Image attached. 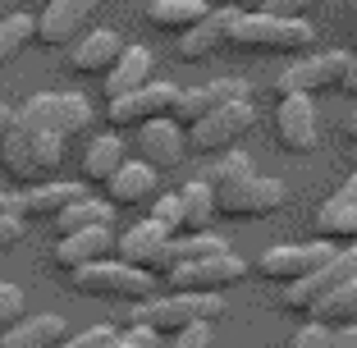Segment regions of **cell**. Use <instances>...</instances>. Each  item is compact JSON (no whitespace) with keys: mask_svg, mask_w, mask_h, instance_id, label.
Masks as SVG:
<instances>
[{"mask_svg":"<svg viewBox=\"0 0 357 348\" xmlns=\"http://www.w3.org/2000/svg\"><path fill=\"white\" fill-rule=\"evenodd\" d=\"M225 298L220 294H169V298H142L128 307V326H147L156 335H178L188 326H211L220 321Z\"/></svg>","mask_w":357,"mask_h":348,"instance_id":"obj_1","label":"cell"},{"mask_svg":"<svg viewBox=\"0 0 357 348\" xmlns=\"http://www.w3.org/2000/svg\"><path fill=\"white\" fill-rule=\"evenodd\" d=\"M64 142L60 133H37V128H19L14 124L0 142V165L10 169V179L19 183H42L55 165L64 160Z\"/></svg>","mask_w":357,"mask_h":348,"instance_id":"obj_2","label":"cell"},{"mask_svg":"<svg viewBox=\"0 0 357 348\" xmlns=\"http://www.w3.org/2000/svg\"><path fill=\"white\" fill-rule=\"evenodd\" d=\"M316 42L312 23L303 19H280V14H243L234 19L229 28V46H238V51H307V46Z\"/></svg>","mask_w":357,"mask_h":348,"instance_id":"obj_3","label":"cell"},{"mask_svg":"<svg viewBox=\"0 0 357 348\" xmlns=\"http://www.w3.org/2000/svg\"><path fill=\"white\" fill-rule=\"evenodd\" d=\"M69 285L78 294H92V298H128V303H142L156 289V275L142 271V266L119 262V257H101V262H87L78 271H69Z\"/></svg>","mask_w":357,"mask_h":348,"instance_id":"obj_4","label":"cell"},{"mask_svg":"<svg viewBox=\"0 0 357 348\" xmlns=\"http://www.w3.org/2000/svg\"><path fill=\"white\" fill-rule=\"evenodd\" d=\"M14 115H19L14 119L19 128L60 133V137H74L92 124V106H87V96H78V92H42V96H32V101H23Z\"/></svg>","mask_w":357,"mask_h":348,"instance_id":"obj_5","label":"cell"},{"mask_svg":"<svg viewBox=\"0 0 357 348\" xmlns=\"http://www.w3.org/2000/svg\"><path fill=\"white\" fill-rule=\"evenodd\" d=\"M252 124H257L252 96H248V101H229V106L202 115L197 124H188V151H197V156H220V151H229Z\"/></svg>","mask_w":357,"mask_h":348,"instance_id":"obj_6","label":"cell"},{"mask_svg":"<svg viewBox=\"0 0 357 348\" xmlns=\"http://www.w3.org/2000/svg\"><path fill=\"white\" fill-rule=\"evenodd\" d=\"M353 275H357V243H348V248H335V257H330L326 266L307 271L303 280H289V285H284V307L307 317L330 289H339L344 280H353Z\"/></svg>","mask_w":357,"mask_h":348,"instance_id":"obj_7","label":"cell"},{"mask_svg":"<svg viewBox=\"0 0 357 348\" xmlns=\"http://www.w3.org/2000/svg\"><path fill=\"white\" fill-rule=\"evenodd\" d=\"M248 275V262H238L234 252H215V257H202V262H183L174 271H165V280L174 294H225L234 289Z\"/></svg>","mask_w":357,"mask_h":348,"instance_id":"obj_8","label":"cell"},{"mask_svg":"<svg viewBox=\"0 0 357 348\" xmlns=\"http://www.w3.org/2000/svg\"><path fill=\"white\" fill-rule=\"evenodd\" d=\"M284 202H289V188H284L280 179L252 174V179L215 192V215H229V220H261V215H275Z\"/></svg>","mask_w":357,"mask_h":348,"instance_id":"obj_9","label":"cell"},{"mask_svg":"<svg viewBox=\"0 0 357 348\" xmlns=\"http://www.w3.org/2000/svg\"><path fill=\"white\" fill-rule=\"evenodd\" d=\"M174 96H178L174 83H160V78H151V83L133 87V92H124V96H110V106H105V124H115V128H137V124H147V119H160V115H169Z\"/></svg>","mask_w":357,"mask_h":348,"instance_id":"obj_10","label":"cell"},{"mask_svg":"<svg viewBox=\"0 0 357 348\" xmlns=\"http://www.w3.org/2000/svg\"><path fill=\"white\" fill-rule=\"evenodd\" d=\"M348 55L353 51H316V55H303V60H294L289 69H284L280 78H275V92L289 96V92H326V87H339V78H344L348 69Z\"/></svg>","mask_w":357,"mask_h":348,"instance_id":"obj_11","label":"cell"},{"mask_svg":"<svg viewBox=\"0 0 357 348\" xmlns=\"http://www.w3.org/2000/svg\"><path fill=\"white\" fill-rule=\"evenodd\" d=\"M335 257V243H284V248H271V252L257 257V275L261 280H275V285H289V280H303L307 271L326 266Z\"/></svg>","mask_w":357,"mask_h":348,"instance_id":"obj_12","label":"cell"},{"mask_svg":"<svg viewBox=\"0 0 357 348\" xmlns=\"http://www.w3.org/2000/svg\"><path fill=\"white\" fill-rule=\"evenodd\" d=\"M275 142L294 156H307L316 151L321 133H316V106L307 92H289L280 96V110H275Z\"/></svg>","mask_w":357,"mask_h":348,"instance_id":"obj_13","label":"cell"},{"mask_svg":"<svg viewBox=\"0 0 357 348\" xmlns=\"http://www.w3.org/2000/svg\"><path fill=\"white\" fill-rule=\"evenodd\" d=\"M229 101H248V83L243 78H215V83H202V87H178L174 106H169V119L188 128L202 115L229 106Z\"/></svg>","mask_w":357,"mask_h":348,"instance_id":"obj_14","label":"cell"},{"mask_svg":"<svg viewBox=\"0 0 357 348\" xmlns=\"http://www.w3.org/2000/svg\"><path fill=\"white\" fill-rule=\"evenodd\" d=\"M234 19H238V5H215V10H206L192 28L178 32V60H206L211 51H220V46H229V28Z\"/></svg>","mask_w":357,"mask_h":348,"instance_id":"obj_15","label":"cell"},{"mask_svg":"<svg viewBox=\"0 0 357 348\" xmlns=\"http://www.w3.org/2000/svg\"><path fill=\"white\" fill-rule=\"evenodd\" d=\"M92 10H96V0H51L37 14V42L42 46H74L83 37Z\"/></svg>","mask_w":357,"mask_h":348,"instance_id":"obj_16","label":"cell"},{"mask_svg":"<svg viewBox=\"0 0 357 348\" xmlns=\"http://www.w3.org/2000/svg\"><path fill=\"white\" fill-rule=\"evenodd\" d=\"M137 151H142V160L156 165V169L178 165L183 151H188V133H183V124H174L169 115L147 119V124H137Z\"/></svg>","mask_w":357,"mask_h":348,"instance_id":"obj_17","label":"cell"},{"mask_svg":"<svg viewBox=\"0 0 357 348\" xmlns=\"http://www.w3.org/2000/svg\"><path fill=\"white\" fill-rule=\"evenodd\" d=\"M169 239H174V234L147 215V220L128 225L124 234H115V257L128 262V266H142V271H156V257H160V248H165Z\"/></svg>","mask_w":357,"mask_h":348,"instance_id":"obj_18","label":"cell"},{"mask_svg":"<svg viewBox=\"0 0 357 348\" xmlns=\"http://www.w3.org/2000/svg\"><path fill=\"white\" fill-rule=\"evenodd\" d=\"M119 51H124V37L115 28H92L69 46V69L74 74H105L119 60Z\"/></svg>","mask_w":357,"mask_h":348,"instance_id":"obj_19","label":"cell"},{"mask_svg":"<svg viewBox=\"0 0 357 348\" xmlns=\"http://www.w3.org/2000/svg\"><path fill=\"white\" fill-rule=\"evenodd\" d=\"M110 252H115V234H110V225L60 234V243H55V262H60L64 271H78V266L101 262V257H110Z\"/></svg>","mask_w":357,"mask_h":348,"instance_id":"obj_20","label":"cell"},{"mask_svg":"<svg viewBox=\"0 0 357 348\" xmlns=\"http://www.w3.org/2000/svg\"><path fill=\"white\" fill-rule=\"evenodd\" d=\"M105 192L115 206H142V202L156 197V165L147 160H124V165L105 179Z\"/></svg>","mask_w":357,"mask_h":348,"instance_id":"obj_21","label":"cell"},{"mask_svg":"<svg viewBox=\"0 0 357 348\" xmlns=\"http://www.w3.org/2000/svg\"><path fill=\"white\" fill-rule=\"evenodd\" d=\"M83 183H51V179H42V183H32L28 192H19V220H42V215H60L69 202H78L83 197Z\"/></svg>","mask_w":357,"mask_h":348,"instance_id":"obj_22","label":"cell"},{"mask_svg":"<svg viewBox=\"0 0 357 348\" xmlns=\"http://www.w3.org/2000/svg\"><path fill=\"white\" fill-rule=\"evenodd\" d=\"M215 252H229V243L220 239V234H174V239L160 248V257H156V271L151 275H165V271H174V266H183V262H202V257H215Z\"/></svg>","mask_w":357,"mask_h":348,"instance_id":"obj_23","label":"cell"},{"mask_svg":"<svg viewBox=\"0 0 357 348\" xmlns=\"http://www.w3.org/2000/svg\"><path fill=\"white\" fill-rule=\"evenodd\" d=\"M64 335H69V326H64L60 317L37 312V317H23L19 326L5 330V335H0V348H55Z\"/></svg>","mask_w":357,"mask_h":348,"instance_id":"obj_24","label":"cell"},{"mask_svg":"<svg viewBox=\"0 0 357 348\" xmlns=\"http://www.w3.org/2000/svg\"><path fill=\"white\" fill-rule=\"evenodd\" d=\"M142 83H151V51L147 46H124L119 60L105 69V96H124Z\"/></svg>","mask_w":357,"mask_h":348,"instance_id":"obj_25","label":"cell"},{"mask_svg":"<svg viewBox=\"0 0 357 348\" xmlns=\"http://www.w3.org/2000/svg\"><path fill=\"white\" fill-rule=\"evenodd\" d=\"M178 206H183V229L178 234H202L215 220V188L206 179H192L178 188Z\"/></svg>","mask_w":357,"mask_h":348,"instance_id":"obj_26","label":"cell"},{"mask_svg":"<svg viewBox=\"0 0 357 348\" xmlns=\"http://www.w3.org/2000/svg\"><path fill=\"white\" fill-rule=\"evenodd\" d=\"M312 321H321V326H330V330H339V326H357V275L353 280H344L339 289H330L321 303L307 312Z\"/></svg>","mask_w":357,"mask_h":348,"instance_id":"obj_27","label":"cell"},{"mask_svg":"<svg viewBox=\"0 0 357 348\" xmlns=\"http://www.w3.org/2000/svg\"><path fill=\"white\" fill-rule=\"evenodd\" d=\"M119 165H124V142H119V133H101V137L87 142V151H83V179L87 183H105Z\"/></svg>","mask_w":357,"mask_h":348,"instance_id":"obj_28","label":"cell"},{"mask_svg":"<svg viewBox=\"0 0 357 348\" xmlns=\"http://www.w3.org/2000/svg\"><path fill=\"white\" fill-rule=\"evenodd\" d=\"M55 225H60V234H78V229H96V225H115V202L105 197H78L69 202L60 215H55Z\"/></svg>","mask_w":357,"mask_h":348,"instance_id":"obj_29","label":"cell"},{"mask_svg":"<svg viewBox=\"0 0 357 348\" xmlns=\"http://www.w3.org/2000/svg\"><path fill=\"white\" fill-rule=\"evenodd\" d=\"M206 10H211L206 0H151L147 19H151V28H160V32H183V28H192Z\"/></svg>","mask_w":357,"mask_h":348,"instance_id":"obj_30","label":"cell"},{"mask_svg":"<svg viewBox=\"0 0 357 348\" xmlns=\"http://www.w3.org/2000/svg\"><path fill=\"white\" fill-rule=\"evenodd\" d=\"M252 174H257V169H252V156H248V151H238V147H229V151H220V156L211 160L202 179L220 192V188H234V183L252 179Z\"/></svg>","mask_w":357,"mask_h":348,"instance_id":"obj_31","label":"cell"},{"mask_svg":"<svg viewBox=\"0 0 357 348\" xmlns=\"http://www.w3.org/2000/svg\"><path fill=\"white\" fill-rule=\"evenodd\" d=\"M32 37H37V14H10V19H0V64H10Z\"/></svg>","mask_w":357,"mask_h":348,"instance_id":"obj_32","label":"cell"},{"mask_svg":"<svg viewBox=\"0 0 357 348\" xmlns=\"http://www.w3.org/2000/svg\"><path fill=\"white\" fill-rule=\"evenodd\" d=\"M316 229L321 234H344V239H357V202L353 206H339V211H316Z\"/></svg>","mask_w":357,"mask_h":348,"instance_id":"obj_33","label":"cell"},{"mask_svg":"<svg viewBox=\"0 0 357 348\" xmlns=\"http://www.w3.org/2000/svg\"><path fill=\"white\" fill-rule=\"evenodd\" d=\"M147 206H151V220L165 225L169 234L183 229V206H178V188H174V192H156V197H151Z\"/></svg>","mask_w":357,"mask_h":348,"instance_id":"obj_34","label":"cell"},{"mask_svg":"<svg viewBox=\"0 0 357 348\" xmlns=\"http://www.w3.org/2000/svg\"><path fill=\"white\" fill-rule=\"evenodd\" d=\"M28 317V298H23L19 285H0V335L10 326H19V321Z\"/></svg>","mask_w":357,"mask_h":348,"instance_id":"obj_35","label":"cell"},{"mask_svg":"<svg viewBox=\"0 0 357 348\" xmlns=\"http://www.w3.org/2000/svg\"><path fill=\"white\" fill-rule=\"evenodd\" d=\"M115 335H119L115 326H87V330H78V335H64L55 348H110Z\"/></svg>","mask_w":357,"mask_h":348,"instance_id":"obj_36","label":"cell"},{"mask_svg":"<svg viewBox=\"0 0 357 348\" xmlns=\"http://www.w3.org/2000/svg\"><path fill=\"white\" fill-rule=\"evenodd\" d=\"M330 335H335L330 326H321V321L307 317V326H303V330H294L289 348H330Z\"/></svg>","mask_w":357,"mask_h":348,"instance_id":"obj_37","label":"cell"},{"mask_svg":"<svg viewBox=\"0 0 357 348\" xmlns=\"http://www.w3.org/2000/svg\"><path fill=\"white\" fill-rule=\"evenodd\" d=\"M156 344H160L156 330H147V326H128L124 335H115V344H110V348H156Z\"/></svg>","mask_w":357,"mask_h":348,"instance_id":"obj_38","label":"cell"},{"mask_svg":"<svg viewBox=\"0 0 357 348\" xmlns=\"http://www.w3.org/2000/svg\"><path fill=\"white\" fill-rule=\"evenodd\" d=\"M169 348H211V326H188V330H178Z\"/></svg>","mask_w":357,"mask_h":348,"instance_id":"obj_39","label":"cell"},{"mask_svg":"<svg viewBox=\"0 0 357 348\" xmlns=\"http://www.w3.org/2000/svg\"><path fill=\"white\" fill-rule=\"evenodd\" d=\"M353 202H357V169L348 174L344 183H339V188H335V197L326 202V211H339V206H353Z\"/></svg>","mask_w":357,"mask_h":348,"instance_id":"obj_40","label":"cell"},{"mask_svg":"<svg viewBox=\"0 0 357 348\" xmlns=\"http://www.w3.org/2000/svg\"><path fill=\"white\" fill-rule=\"evenodd\" d=\"M312 0H266L261 5V14H280V19H298V14L307 10Z\"/></svg>","mask_w":357,"mask_h":348,"instance_id":"obj_41","label":"cell"},{"mask_svg":"<svg viewBox=\"0 0 357 348\" xmlns=\"http://www.w3.org/2000/svg\"><path fill=\"white\" fill-rule=\"evenodd\" d=\"M23 239V220H0V248H14Z\"/></svg>","mask_w":357,"mask_h":348,"instance_id":"obj_42","label":"cell"},{"mask_svg":"<svg viewBox=\"0 0 357 348\" xmlns=\"http://www.w3.org/2000/svg\"><path fill=\"white\" fill-rule=\"evenodd\" d=\"M330 348H357V326H339L330 335Z\"/></svg>","mask_w":357,"mask_h":348,"instance_id":"obj_43","label":"cell"},{"mask_svg":"<svg viewBox=\"0 0 357 348\" xmlns=\"http://www.w3.org/2000/svg\"><path fill=\"white\" fill-rule=\"evenodd\" d=\"M0 220H19V192H0Z\"/></svg>","mask_w":357,"mask_h":348,"instance_id":"obj_44","label":"cell"},{"mask_svg":"<svg viewBox=\"0 0 357 348\" xmlns=\"http://www.w3.org/2000/svg\"><path fill=\"white\" fill-rule=\"evenodd\" d=\"M339 92L357 96V55H348V69H344V78H339Z\"/></svg>","mask_w":357,"mask_h":348,"instance_id":"obj_45","label":"cell"},{"mask_svg":"<svg viewBox=\"0 0 357 348\" xmlns=\"http://www.w3.org/2000/svg\"><path fill=\"white\" fill-rule=\"evenodd\" d=\"M14 119H19V115H14L10 106H0V142H5V133H10V128H14Z\"/></svg>","mask_w":357,"mask_h":348,"instance_id":"obj_46","label":"cell"},{"mask_svg":"<svg viewBox=\"0 0 357 348\" xmlns=\"http://www.w3.org/2000/svg\"><path fill=\"white\" fill-rule=\"evenodd\" d=\"M234 5H238V10H243V14H252V10H261L266 0H234Z\"/></svg>","mask_w":357,"mask_h":348,"instance_id":"obj_47","label":"cell"},{"mask_svg":"<svg viewBox=\"0 0 357 348\" xmlns=\"http://www.w3.org/2000/svg\"><path fill=\"white\" fill-rule=\"evenodd\" d=\"M344 128H348V133H353V137H357V106H353V110H348V119H344Z\"/></svg>","mask_w":357,"mask_h":348,"instance_id":"obj_48","label":"cell"},{"mask_svg":"<svg viewBox=\"0 0 357 348\" xmlns=\"http://www.w3.org/2000/svg\"><path fill=\"white\" fill-rule=\"evenodd\" d=\"M353 165H357V137H353Z\"/></svg>","mask_w":357,"mask_h":348,"instance_id":"obj_49","label":"cell"},{"mask_svg":"<svg viewBox=\"0 0 357 348\" xmlns=\"http://www.w3.org/2000/svg\"><path fill=\"white\" fill-rule=\"evenodd\" d=\"M220 5H234V0H220Z\"/></svg>","mask_w":357,"mask_h":348,"instance_id":"obj_50","label":"cell"}]
</instances>
